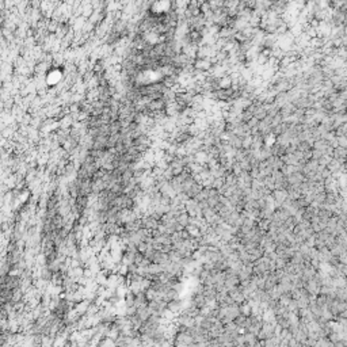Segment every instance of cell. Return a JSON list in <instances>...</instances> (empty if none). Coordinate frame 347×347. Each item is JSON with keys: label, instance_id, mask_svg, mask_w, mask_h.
<instances>
[{"label": "cell", "instance_id": "cell-1", "mask_svg": "<svg viewBox=\"0 0 347 347\" xmlns=\"http://www.w3.org/2000/svg\"><path fill=\"white\" fill-rule=\"evenodd\" d=\"M332 156L335 159H339V160H346L347 159V148H342V147H336L332 152Z\"/></svg>", "mask_w": 347, "mask_h": 347}, {"label": "cell", "instance_id": "cell-2", "mask_svg": "<svg viewBox=\"0 0 347 347\" xmlns=\"http://www.w3.org/2000/svg\"><path fill=\"white\" fill-rule=\"evenodd\" d=\"M286 191H277L275 193V198L278 202H283L285 200H286Z\"/></svg>", "mask_w": 347, "mask_h": 347}, {"label": "cell", "instance_id": "cell-5", "mask_svg": "<svg viewBox=\"0 0 347 347\" xmlns=\"http://www.w3.org/2000/svg\"><path fill=\"white\" fill-rule=\"evenodd\" d=\"M344 229H346V232H347V224H346V228H344Z\"/></svg>", "mask_w": 347, "mask_h": 347}, {"label": "cell", "instance_id": "cell-4", "mask_svg": "<svg viewBox=\"0 0 347 347\" xmlns=\"http://www.w3.org/2000/svg\"><path fill=\"white\" fill-rule=\"evenodd\" d=\"M231 85V79L229 77H224V79L221 80V83H220V87L222 88H228Z\"/></svg>", "mask_w": 347, "mask_h": 347}, {"label": "cell", "instance_id": "cell-3", "mask_svg": "<svg viewBox=\"0 0 347 347\" xmlns=\"http://www.w3.org/2000/svg\"><path fill=\"white\" fill-rule=\"evenodd\" d=\"M338 144L342 148H347V137L346 136H338Z\"/></svg>", "mask_w": 347, "mask_h": 347}]
</instances>
